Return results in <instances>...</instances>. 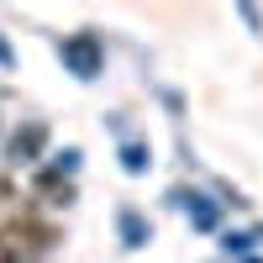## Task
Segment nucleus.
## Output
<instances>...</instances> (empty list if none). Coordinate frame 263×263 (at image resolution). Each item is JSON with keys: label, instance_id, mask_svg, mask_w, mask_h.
Instances as JSON below:
<instances>
[{"label": "nucleus", "instance_id": "nucleus-2", "mask_svg": "<svg viewBox=\"0 0 263 263\" xmlns=\"http://www.w3.org/2000/svg\"><path fill=\"white\" fill-rule=\"evenodd\" d=\"M42 142H48V126H42V121H27V126L11 137V158H16V163H32Z\"/></svg>", "mask_w": 263, "mask_h": 263}, {"label": "nucleus", "instance_id": "nucleus-4", "mask_svg": "<svg viewBox=\"0 0 263 263\" xmlns=\"http://www.w3.org/2000/svg\"><path fill=\"white\" fill-rule=\"evenodd\" d=\"M121 163H126V174H142V168H147V147H137V142H126V153H121Z\"/></svg>", "mask_w": 263, "mask_h": 263}, {"label": "nucleus", "instance_id": "nucleus-1", "mask_svg": "<svg viewBox=\"0 0 263 263\" xmlns=\"http://www.w3.org/2000/svg\"><path fill=\"white\" fill-rule=\"evenodd\" d=\"M63 63L79 74V79H95L100 74V63H105V48H100V37L95 32H74V37H63Z\"/></svg>", "mask_w": 263, "mask_h": 263}, {"label": "nucleus", "instance_id": "nucleus-3", "mask_svg": "<svg viewBox=\"0 0 263 263\" xmlns=\"http://www.w3.org/2000/svg\"><path fill=\"white\" fill-rule=\"evenodd\" d=\"M116 221H121V237H126V248H142L147 237H153V232H147V221H142L137 211H121Z\"/></svg>", "mask_w": 263, "mask_h": 263}, {"label": "nucleus", "instance_id": "nucleus-5", "mask_svg": "<svg viewBox=\"0 0 263 263\" xmlns=\"http://www.w3.org/2000/svg\"><path fill=\"white\" fill-rule=\"evenodd\" d=\"M0 190H6V184H0Z\"/></svg>", "mask_w": 263, "mask_h": 263}]
</instances>
